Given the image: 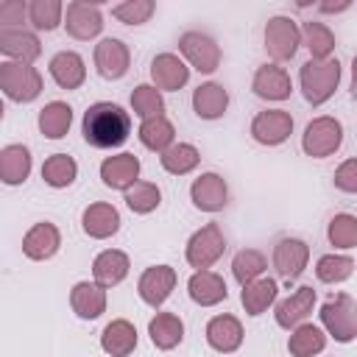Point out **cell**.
<instances>
[{
  "mask_svg": "<svg viewBox=\"0 0 357 357\" xmlns=\"http://www.w3.org/2000/svg\"><path fill=\"white\" fill-rule=\"evenodd\" d=\"M59 245H61V234H59V229H56L53 223H47V220L33 223V226L25 231V237H22V251H25V257H28V259H36V262L50 259V257L59 251Z\"/></svg>",
  "mask_w": 357,
  "mask_h": 357,
  "instance_id": "cell-18",
  "label": "cell"
},
{
  "mask_svg": "<svg viewBox=\"0 0 357 357\" xmlns=\"http://www.w3.org/2000/svg\"><path fill=\"white\" fill-rule=\"evenodd\" d=\"M307 259H310V245L304 240H298V237H284L273 248V268L287 284L296 282L304 273Z\"/></svg>",
  "mask_w": 357,
  "mask_h": 357,
  "instance_id": "cell-10",
  "label": "cell"
},
{
  "mask_svg": "<svg viewBox=\"0 0 357 357\" xmlns=\"http://www.w3.org/2000/svg\"><path fill=\"white\" fill-rule=\"evenodd\" d=\"M190 198H192L195 209H201V212H220L229 204V187H226L223 176L201 173L190 187Z\"/></svg>",
  "mask_w": 357,
  "mask_h": 357,
  "instance_id": "cell-14",
  "label": "cell"
},
{
  "mask_svg": "<svg viewBox=\"0 0 357 357\" xmlns=\"http://www.w3.org/2000/svg\"><path fill=\"white\" fill-rule=\"evenodd\" d=\"M326 237L335 248H357V218L349 212H340L329 220Z\"/></svg>",
  "mask_w": 357,
  "mask_h": 357,
  "instance_id": "cell-43",
  "label": "cell"
},
{
  "mask_svg": "<svg viewBox=\"0 0 357 357\" xmlns=\"http://www.w3.org/2000/svg\"><path fill=\"white\" fill-rule=\"evenodd\" d=\"M321 324L337 343H351L357 337V301L346 293H337L321 307Z\"/></svg>",
  "mask_w": 357,
  "mask_h": 357,
  "instance_id": "cell-4",
  "label": "cell"
},
{
  "mask_svg": "<svg viewBox=\"0 0 357 357\" xmlns=\"http://www.w3.org/2000/svg\"><path fill=\"white\" fill-rule=\"evenodd\" d=\"M148 335H151V343L159 349V351H170L181 343L184 337V324L178 315L173 312H156L151 321H148Z\"/></svg>",
  "mask_w": 357,
  "mask_h": 357,
  "instance_id": "cell-28",
  "label": "cell"
},
{
  "mask_svg": "<svg viewBox=\"0 0 357 357\" xmlns=\"http://www.w3.org/2000/svg\"><path fill=\"white\" fill-rule=\"evenodd\" d=\"M159 162H162V167H165L167 173L184 176V173H190V170L198 167L201 153H198V148L190 145V142H173V145L159 156Z\"/></svg>",
  "mask_w": 357,
  "mask_h": 357,
  "instance_id": "cell-36",
  "label": "cell"
},
{
  "mask_svg": "<svg viewBox=\"0 0 357 357\" xmlns=\"http://www.w3.org/2000/svg\"><path fill=\"white\" fill-rule=\"evenodd\" d=\"M290 134H293V117L284 109H268L251 120V137L259 145H282Z\"/></svg>",
  "mask_w": 357,
  "mask_h": 357,
  "instance_id": "cell-11",
  "label": "cell"
},
{
  "mask_svg": "<svg viewBox=\"0 0 357 357\" xmlns=\"http://www.w3.org/2000/svg\"><path fill=\"white\" fill-rule=\"evenodd\" d=\"M354 273V259L346 257V254H324L318 262H315V276L326 284H337V282H346L349 276Z\"/></svg>",
  "mask_w": 357,
  "mask_h": 357,
  "instance_id": "cell-40",
  "label": "cell"
},
{
  "mask_svg": "<svg viewBox=\"0 0 357 357\" xmlns=\"http://www.w3.org/2000/svg\"><path fill=\"white\" fill-rule=\"evenodd\" d=\"M349 8V3H321V11H326V14H332V11H346Z\"/></svg>",
  "mask_w": 357,
  "mask_h": 357,
  "instance_id": "cell-47",
  "label": "cell"
},
{
  "mask_svg": "<svg viewBox=\"0 0 357 357\" xmlns=\"http://www.w3.org/2000/svg\"><path fill=\"white\" fill-rule=\"evenodd\" d=\"M0 50L11 59V61H22L31 64L39 59L42 45L33 33L22 31V28H0Z\"/></svg>",
  "mask_w": 357,
  "mask_h": 357,
  "instance_id": "cell-22",
  "label": "cell"
},
{
  "mask_svg": "<svg viewBox=\"0 0 357 357\" xmlns=\"http://www.w3.org/2000/svg\"><path fill=\"white\" fill-rule=\"evenodd\" d=\"M301 45V28L290 17H271L265 25V50L273 61H287Z\"/></svg>",
  "mask_w": 357,
  "mask_h": 357,
  "instance_id": "cell-7",
  "label": "cell"
},
{
  "mask_svg": "<svg viewBox=\"0 0 357 357\" xmlns=\"http://www.w3.org/2000/svg\"><path fill=\"white\" fill-rule=\"evenodd\" d=\"M187 293L201 307H215L229 296L223 276H218L215 271H195L187 282Z\"/></svg>",
  "mask_w": 357,
  "mask_h": 357,
  "instance_id": "cell-23",
  "label": "cell"
},
{
  "mask_svg": "<svg viewBox=\"0 0 357 357\" xmlns=\"http://www.w3.org/2000/svg\"><path fill=\"white\" fill-rule=\"evenodd\" d=\"M131 109H134V114L142 117V120L165 117V100H162L159 89L151 86V84L134 86V92H131Z\"/></svg>",
  "mask_w": 357,
  "mask_h": 357,
  "instance_id": "cell-39",
  "label": "cell"
},
{
  "mask_svg": "<svg viewBox=\"0 0 357 357\" xmlns=\"http://www.w3.org/2000/svg\"><path fill=\"white\" fill-rule=\"evenodd\" d=\"M22 17H25L22 0H6V3H0V22H3V28H11V25L22 22Z\"/></svg>",
  "mask_w": 357,
  "mask_h": 357,
  "instance_id": "cell-46",
  "label": "cell"
},
{
  "mask_svg": "<svg viewBox=\"0 0 357 357\" xmlns=\"http://www.w3.org/2000/svg\"><path fill=\"white\" fill-rule=\"evenodd\" d=\"M265 268H268L265 257H262L259 251H254V248H243V251H237L234 259H231V273H234V279H237L243 287L251 284V282H257V279H262Z\"/></svg>",
  "mask_w": 357,
  "mask_h": 357,
  "instance_id": "cell-38",
  "label": "cell"
},
{
  "mask_svg": "<svg viewBox=\"0 0 357 357\" xmlns=\"http://www.w3.org/2000/svg\"><path fill=\"white\" fill-rule=\"evenodd\" d=\"M128 61H131V53H128L126 42L109 36L95 45V67H98L100 78H106V81L123 78L128 73Z\"/></svg>",
  "mask_w": 357,
  "mask_h": 357,
  "instance_id": "cell-13",
  "label": "cell"
},
{
  "mask_svg": "<svg viewBox=\"0 0 357 357\" xmlns=\"http://www.w3.org/2000/svg\"><path fill=\"white\" fill-rule=\"evenodd\" d=\"M128 268H131L128 257L123 251H117V248H109V251H100L95 257L92 276H95V282L100 287H114V284H120L128 276Z\"/></svg>",
  "mask_w": 357,
  "mask_h": 357,
  "instance_id": "cell-26",
  "label": "cell"
},
{
  "mask_svg": "<svg viewBox=\"0 0 357 357\" xmlns=\"http://www.w3.org/2000/svg\"><path fill=\"white\" fill-rule=\"evenodd\" d=\"M151 78L156 84V89H165V92H176L187 84L190 78V67L176 56V53H159L153 61H151Z\"/></svg>",
  "mask_w": 357,
  "mask_h": 357,
  "instance_id": "cell-20",
  "label": "cell"
},
{
  "mask_svg": "<svg viewBox=\"0 0 357 357\" xmlns=\"http://www.w3.org/2000/svg\"><path fill=\"white\" fill-rule=\"evenodd\" d=\"M70 123H73V109L67 103H61V100H50L39 112V131L47 139H61L70 131Z\"/></svg>",
  "mask_w": 357,
  "mask_h": 357,
  "instance_id": "cell-34",
  "label": "cell"
},
{
  "mask_svg": "<svg viewBox=\"0 0 357 357\" xmlns=\"http://www.w3.org/2000/svg\"><path fill=\"white\" fill-rule=\"evenodd\" d=\"M70 307L84 321L100 318L106 312V287H100L98 282H78L70 290Z\"/></svg>",
  "mask_w": 357,
  "mask_h": 357,
  "instance_id": "cell-21",
  "label": "cell"
},
{
  "mask_svg": "<svg viewBox=\"0 0 357 357\" xmlns=\"http://www.w3.org/2000/svg\"><path fill=\"white\" fill-rule=\"evenodd\" d=\"M159 201H162V192H159V187L151 184V181H137V184H131V187L126 190V206H128L131 212H137V215L153 212V209L159 206Z\"/></svg>",
  "mask_w": 357,
  "mask_h": 357,
  "instance_id": "cell-41",
  "label": "cell"
},
{
  "mask_svg": "<svg viewBox=\"0 0 357 357\" xmlns=\"http://www.w3.org/2000/svg\"><path fill=\"white\" fill-rule=\"evenodd\" d=\"M50 75L61 89H78L86 78L84 59L75 50H61L50 59Z\"/></svg>",
  "mask_w": 357,
  "mask_h": 357,
  "instance_id": "cell-27",
  "label": "cell"
},
{
  "mask_svg": "<svg viewBox=\"0 0 357 357\" xmlns=\"http://www.w3.org/2000/svg\"><path fill=\"white\" fill-rule=\"evenodd\" d=\"M178 50L198 73H215L220 67V47L212 36L201 31H187L178 36Z\"/></svg>",
  "mask_w": 357,
  "mask_h": 357,
  "instance_id": "cell-8",
  "label": "cell"
},
{
  "mask_svg": "<svg viewBox=\"0 0 357 357\" xmlns=\"http://www.w3.org/2000/svg\"><path fill=\"white\" fill-rule=\"evenodd\" d=\"M206 343L215 351H220V354L237 351L240 343H243V324L234 315H226V312L209 318V324H206Z\"/></svg>",
  "mask_w": 357,
  "mask_h": 357,
  "instance_id": "cell-19",
  "label": "cell"
},
{
  "mask_svg": "<svg viewBox=\"0 0 357 357\" xmlns=\"http://www.w3.org/2000/svg\"><path fill=\"white\" fill-rule=\"evenodd\" d=\"M153 8H156L153 0H126V3L112 6V17H117L126 25H142L151 20Z\"/></svg>",
  "mask_w": 357,
  "mask_h": 357,
  "instance_id": "cell-44",
  "label": "cell"
},
{
  "mask_svg": "<svg viewBox=\"0 0 357 357\" xmlns=\"http://www.w3.org/2000/svg\"><path fill=\"white\" fill-rule=\"evenodd\" d=\"M31 176V151L25 145H6L0 151V178L8 187L22 184Z\"/></svg>",
  "mask_w": 357,
  "mask_h": 357,
  "instance_id": "cell-29",
  "label": "cell"
},
{
  "mask_svg": "<svg viewBox=\"0 0 357 357\" xmlns=\"http://www.w3.org/2000/svg\"><path fill=\"white\" fill-rule=\"evenodd\" d=\"M298 81H301L304 100L312 106H321L335 95V89L340 84V61L337 59H324V61L310 59L301 64Z\"/></svg>",
  "mask_w": 357,
  "mask_h": 357,
  "instance_id": "cell-2",
  "label": "cell"
},
{
  "mask_svg": "<svg viewBox=\"0 0 357 357\" xmlns=\"http://www.w3.org/2000/svg\"><path fill=\"white\" fill-rule=\"evenodd\" d=\"M81 131H84V139L92 148H100V151L117 148L131 134V117H128V112L123 106L109 103V100H100V103H92L84 112Z\"/></svg>",
  "mask_w": 357,
  "mask_h": 357,
  "instance_id": "cell-1",
  "label": "cell"
},
{
  "mask_svg": "<svg viewBox=\"0 0 357 357\" xmlns=\"http://www.w3.org/2000/svg\"><path fill=\"white\" fill-rule=\"evenodd\" d=\"M276 293H279L276 282L262 276V279H257V282H251V284L243 287L240 304H243V310H245L248 315H262V312L276 301Z\"/></svg>",
  "mask_w": 357,
  "mask_h": 357,
  "instance_id": "cell-32",
  "label": "cell"
},
{
  "mask_svg": "<svg viewBox=\"0 0 357 357\" xmlns=\"http://www.w3.org/2000/svg\"><path fill=\"white\" fill-rule=\"evenodd\" d=\"M340 142H343V126H340V120H335L329 114L310 120L304 134H301V148L312 159L332 156L340 148Z\"/></svg>",
  "mask_w": 357,
  "mask_h": 357,
  "instance_id": "cell-5",
  "label": "cell"
},
{
  "mask_svg": "<svg viewBox=\"0 0 357 357\" xmlns=\"http://www.w3.org/2000/svg\"><path fill=\"white\" fill-rule=\"evenodd\" d=\"M226 251V237L223 231L218 229V223H206L204 229H198L190 240H187V262L195 268V271H209Z\"/></svg>",
  "mask_w": 357,
  "mask_h": 357,
  "instance_id": "cell-6",
  "label": "cell"
},
{
  "mask_svg": "<svg viewBox=\"0 0 357 357\" xmlns=\"http://www.w3.org/2000/svg\"><path fill=\"white\" fill-rule=\"evenodd\" d=\"M100 178L106 187L112 190H128L131 184L139 181V159L134 153H117V156H106L100 162Z\"/></svg>",
  "mask_w": 357,
  "mask_h": 357,
  "instance_id": "cell-16",
  "label": "cell"
},
{
  "mask_svg": "<svg viewBox=\"0 0 357 357\" xmlns=\"http://www.w3.org/2000/svg\"><path fill=\"white\" fill-rule=\"evenodd\" d=\"M75 176H78V165H75V159L67 156V153H53V156H47L45 165H42V178H45V184H50V187H56V190L70 187V184L75 181Z\"/></svg>",
  "mask_w": 357,
  "mask_h": 357,
  "instance_id": "cell-37",
  "label": "cell"
},
{
  "mask_svg": "<svg viewBox=\"0 0 357 357\" xmlns=\"http://www.w3.org/2000/svg\"><path fill=\"white\" fill-rule=\"evenodd\" d=\"M251 89L262 100H284L293 92V81H290V75H287L284 67H279V64H262L254 73Z\"/></svg>",
  "mask_w": 357,
  "mask_h": 357,
  "instance_id": "cell-15",
  "label": "cell"
},
{
  "mask_svg": "<svg viewBox=\"0 0 357 357\" xmlns=\"http://www.w3.org/2000/svg\"><path fill=\"white\" fill-rule=\"evenodd\" d=\"M173 287H176V271H173L170 265H153V268H148V271L139 276V282H137L139 298H142L145 304H151V307H162V304L170 298Z\"/></svg>",
  "mask_w": 357,
  "mask_h": 357,
  "instance_id": "cell-12",
  "label": "cell"
},
{
  "mask_svg": "<svg viewBox=\"0 0 357 357\" xmlns=\"http://www.w3.org/2000/svg\"><path fill=\"white\" fill-rule=\"evenodd\" d=\"M351 98H357V56L351 59Z\"/></svg>",
  "mask_w": 357,
  "mask_h": 357,
  "instance_id": "cell-48",
  "label": "cell"
},
{
  "mask_svg": "<svg viewBox=\"0 0 357 357\" xmlns=\"http://www.w3.org/2000/svg\"><path fill=\"white\" fill-rule=\"evenodd\" d=\"M176 139V128L167 117H153V120H142L139 126V142L148 148V151H156V153H165Z\"/></svg>",
  "mask_w": 357,
  "mask_h": 357,
  "instance_id": "cell-35",
  "label": "cell"
},
{
  "mask_svg": "<svg viewBox=\"0 0 357 357\" xmlns=\"http://www.w3.org/2000/svg\"><path fill=\"white\" fill-rule=\"evenodd\" d=\"M335 187L343 190V192L357 195V159L340 162V167L335 170Z\"/></svg>",
  "mask_w": 357,
  "mask_h": 357,
  "instance_id": "cell-45",
  "label": "cell"
},
{
  "mask_svg": "<svg viewBox=\"0 0 357 357\" xmlns=\"http://www.w3.org/2000/svg\"><path fill=\"white\" fill-rule=\"evenodd\" d=\"M64 28L73 39L89 42L103 31V14L98 3H84V0H73L67 6V17H64Z\"/></svg>",
  "mask_w": 357,
  "mask_h": 357,
  "instance_id": "cell-9",
  "label": "cell"
},
{
  "mask_svg": "<svg viewBox=\"0 0 357 357\" xmlns=\"http://www.w3.org/2000/svg\"><path fill=\"white\" fill-rule=\"evenodd\" d=\"M326 349V335L321 326L315 324H301L293 329L290 340H287V351L293 357H315Z\"/></svg>",
  "mask_w": 357,
  "mask_h": 357,
  "instance_id": "cell-31",
  "label": "cell"
},
{
  "mask_svg": "<svg viewBox=\"0 0 357 357\" xmlns=\"http://www.w3.org/2000/svg\"><path fill=\"white\" fill-rule=\"evenodd\" d=\"M301 45L310 50L312 59L324 61V59H332V50H335V33L324 25V22H304L301 25Z\"/></svg>",
  "mask_w": 357,
  "mask_h": 357,
  "instance_id": "cell-33",
  "label": "cell"
},
{
  "mask_svg": "<svg viewBox=\"0 0 357 357\" xmlns=\"http://www.w3.org/2000/svg\"><path fill=\"white\" fill-rule=\"evenodd\" d=\"M226 106H229V92L220 84H215V81L201 84L192 92V109H195V114L201 120H218V117H223Z\"/></svg>",
  "mask_w": 357,
  "mask_h": 357,
  "instance_id": "cell-30",
  "label": "cell"
},
{
  "mask_svg": "<svg viewBox=\"0 0 357 357\" xmlns=\"http://www.w3.org/2000/svg\"><path fill=\"white\" fill-rule=\"evenodd\" d=\"M100 349L112 357H128L134 349H137V329L131 321L126 318H117L112 324L103 326L100 332Z\"/></svg>",
  "mask_w": 357,
  "mask_h": 357,
  "instance_id": "cell-25",
  "label": "cell"
},
{
  "mask_svg": "<svg viewBox=\"0 0 357 357\" xmlns=\"http://www.w3.org/2000/svg\"><path fill=\"white\" fill-rule=\"evenodd\" d=\"M0 89L14 103H31L42 92V75L36 67L22 61H3L0 64Z\"/></svg>",
  "mask_w": 357,
  "mask_h": 357,
  "instance_id": "cell-3",
  "label": "cell"
},
{
  "mask_svg": "<svg viewBox=\"0 0 357 357\" xmlns=\"http://www.w3.org/2000/svg\"><path fill=\"white\" fill-rule=\"evenodd\" d=\"M81 226L92 240H106L120 229V212L112 204H89L81 215Z\"/></svg>",
  "mask_w": 357,
  "mask_h": 357,
  "instance_id": "cell-24",
  "label": "cell"
},
{
  "mask_svg": "<svg viewBox=\"0 0 357 357\" xmlns=\"http://www.w3.org/2000/svg\"><path fill=\"white\" fill-rule=\"evenodd\" d=\"M312 304H315V290L310 287V284H301L293 296H287V298H282L279 304H276V324L282 326V329H296V326H301L304 324V318L312 312Z\"/></svg>",
  "mask_w": 357,
  "mask_h": 357,
  "instance_id": "cell-17",
  "label": "cell"
},
{
  "mask_svg": "<svg viewBox=\"0 0 357 357\" xmlns=\"http://www.w3.org/2000/svg\"><path fill=\"white\" fill-rule=\"evenodd\" d=\"M64 14V3L59 0H33L28 6V20L39 31H56Z\"/></svg>",
  "mask_w": 357,
  "mask_h": 357,
  "instance_id": "cell-42",
  "label": "cell"
}]
</instances>
